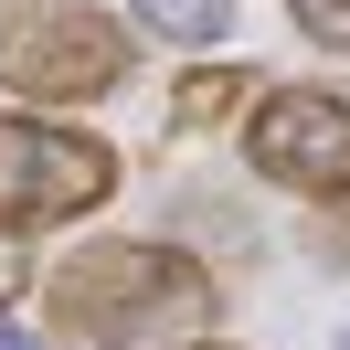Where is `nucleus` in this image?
I'll list each match as a JSON object with an SVG mask.
<instances>
[{"label": "nucleus", "mask_w": 350, "mask_h": 350, "mask_svg": "<svg viewBox=\"0 0 350 350\" xmlns=\"http://www.w3.org/2000/svg\"><path fill=\"white\" fill-rule=\"evenodd\" d=\"M244 107H255V64H234V53H191L170 75V138H234Z\"/></svg>", "instance_id": "5"}, {"label": "nucleus", "mask_w": 350, "mask_h": 350, "mask_svg": "<svg viewBox=\"0 0 350 350\" xmlns=\"http://www.w3.org/2000/svg\"><path fill=\"white\" fill-rule=\"evenodd\" d=\"M138 75V32L107 0H0V96L11 107H96Z\"/></svg>", "instance_id": "2"}, {"label": "nucleus", "mask_w": 350, "mask_h": 350, "mask_svg": "<svg viewBox=\"0 0 350 350\" xmlns=\"http://www.w3.org/2000/svg\"><path fill=\"white\" fill-rule=\"evenodd\" d=\"M286 22H297V43L350 53V0H286Z\"/></svg>", "instance_id": "7"}, {"label": "nucleus", "mask_w": 350, "mask_h": 350, "mask_svg": "<svg viewBox=\"0 0 350 350\" xmlns=\"http://www.w3.org/2000/svg\"><path fill=\"white\" fill-rule=\"evenodd\" d=\"M191 350H234V340H191Z\"/></svg>", "instance_id": "10"}, {"label": "nucleus", "mask_w": 350, "mask_h": 350, "mask_svg": "<svg viewBox=\"0 0 350 350\" xmlns=\"http://www.w3.org/2000/svg\"><path fill=\"white\" fill-rule=\"evenodd\" d=\"M234 138L255 180H276L297 202H350V96L340 85H255Z\"/></svg>", "instance_id": "4"}, {"label": "nucleus", "mask_w": 350, "mask_h": 350, "mask_svg": "<svg viewBox=\"0 0 350 350\" xmlns=\"http://www.w3.org/2000/svg\"><path fill=\"white\" fill-rule=\"evenodd\" d=\"M128 159L96 128H64V107H0V234H64V223L107 213Z\"/></svg>", "instance_id": "3"}, {"label": "nucleus", "mask_w": 350, "mask_h": 350, "mask_svg": "<svg viewBox=\"0 0 350 350\" xmlns=\"http://www.w3.org/2000/svg\"><path fill=\"white\" fill-rule=\"evenodd\" d=\"M11 297H32V255H22V234H0V308Z\"/></svg>", "instance_id": "8"}, {"label": "nucleus", "mask_w": 350, "mask_h": 350, "mask_svg": "<svg viewBox=\"0 0 350 350\" xmlns=\"http://www.w3.org/2000/svg\"><path fill=\"white\" fill-rule=\"evenodd\" d=\"M0 350H53V340H43V329H22L11 308H0Z\"/></svg>", "instance_id": "9"}, {"label": "nucleus", "mask_w": 350, "mask_h": 350, "mask_svg": "<svg viewBox=\"0 0 350 350\" xmlns=\"http://www.w3.org/2000/svg\"><path fill=\"white\" fill-rule=\"evenodd\" d=\"M32 297H43L53 350H191L223 319L213 265L159 234H85L75 255L32 276Z\"/></svg>", "instance_id": "1"}, {"label": "nucleus", "mask_w": 350, "mask_h": 350, "mask_svg": "<svg viewBox=\"0 0 350 350\" xmlns=\"http://www.w3.org/2000/svg\"><path fill=\"white\" fill-rule=\"evenodd\" d=\"M128 32L138 43H170L180 64H191V53L234 43V0H128Z\"/></svg>", "instance_id": "6"}]
</instances>
